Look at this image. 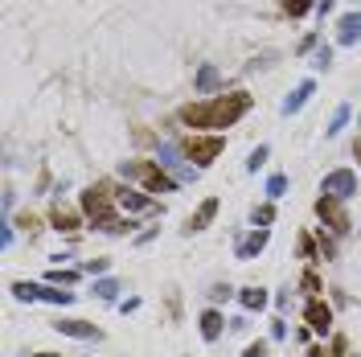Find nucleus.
Wrapping results in <instances>:
<instances>
[{"label": "nucleus", "instance_id": "obj_1", "mask_svg": "<svg viewBox=\"0 0 361 357\" xmlns=\"http://www.w3.org/2000/svg\"><path fill=\"white\" fill-rule=\"evenodd\" d=\"M251 111V95L246 91H234V95H214L205 99V103H189V107H181V123H189V127H234L242 115Z\"/></svg>", "mask_w": 361, "mask_h": 357}, {"label": "nucleus", "instance_id": "obj_2", "mask_svg": "<svg viewBox=\"0 0 361 357\" xmlns=\"http://www.w3.org/2000/svg\"><path fill=\"white\" fill-rule=\"evenodd\" d=\"M82 214L91 218L103 234H132V218H120L111 185H91V189L82 193Z\"/></svg>", "mask_w": 361, "mask_h": 357}, {"label": "nucleus", "instance_id": "obj_3", "mask_svg": "<svg viewBox=\"0 0 361 357\" xmlns=\"http://www.w3.org/2000/svg\"><path fill=\"white\" fill-rule=\"evenodd\" d=\"M123 177L127 181H140L148 193H177V177H169L165 173V165L160 161H123Z\"/></svg>", "mask_w": 361, "mask_h": 357}, {"label": "nucleus", "instance_id": "obj_4", "mask_svg": "<svg viewBox=\"0 0 361 357\" xmlns=\"http://www.w3.org/2000/svg\"><path fill=\"white\" fill-rule=\"evenodd\" d=\"M222 148H226V140L222 136H189V140L181 144V152H185V161H193V168H205L214 165L217 156H222Z\"/></svg>", "mask_w": 361, "mask_h": 357}, {"label": "nucleus", "instance_id": "obj_5", "mask_svg": "<svg viewBox=\"0 0 361 357\" xmlns=\"http://www.w3.org/2000/svg\"><path fill=\"white\" fill-rule=\"evenodd\" d=\"M13 296L17 300H46V304H58V308H66V304H74V292H58L53 284H25V280H17L13 284Z\"/></svg>", "mask_w": 361, "mask_h": 357}, {"label": "nucleus", "instance_id": "obj_6", "mask_svg": "<svg viewBox=\"0 0 361 357\" xmlns=\"http://www.w3.org/2000/svg\"><path fill=\"white\" fill-rule=\"evenodd\" d=\"M320 193H324V197H337V201L357 197V173H353V168H333V173L320 181Z\"/></svg>", "mask_w": 361, "mask_h": 357}, {"label": "nucleus", "instance_id": "obj_7", "mask_svg": "<svg viewBox=\"0 0 361 357\" xmlns=\"http://www.w3.org/2000/svg\"><path fill=\"white\" fill-rule=\"evenodd\" d=\"M316 214H320V222H324L333 234H349V226H353V222H349V214H345V201H337V197H324V193L316 197Z\"/></svg>", "mask_w": 361, "mask_h": 357}, {"label": "nucleus", "instance_id": "obj_8", "mask_svg": "<svg viewBox=\"0 0 361 357\" xmlns=\"http://www.w3.org/2000/svg\"><path fill=\"white\" fill-rule=\"evenodd\" d=\"M115 206H120L123 214H156L160 206L152 201V197H144V193H136V189H115Z\"/></svg>", "mask_w": 361, "mask_h": 357}, {"label": "nucleus", "instance_id": "obj_9", "mask_svg": "<svg viewBox=\"0 0 361 357\" xmlns=\"http://www.w3.org/2000/svg\"><path fill=\"white\" fill-rule=\"evenodd\" d=\"M156 156H160V165H165V168H172V177H177V181H193V177H197V168L181 165L177 144H160V148H156Z\"/></svg>", "mask_w": 361, "mask_h": 357}, {"label": "nucleus", "instance_id": "obj_10", "mask_svg": "<svg viewBox=\"0 0 361 357\" xmlns=\"http://www.w3.org/2000/svg\"><path fill=\"white\" fill-rule=\"evenodd\" d=\"M304 320H308V329H312V333H329V329H333V308H329V304H324V300H308V308H304Z\"/></svg>", "mask_w": 361, "mask_h": 357}, {"label": "nucleus", "instance_id": "obj_11", "mask_svg": "<svg viewBox=\"0 0 361 357\" xmlns=\"http://www.w3.org/2000/svg\"><path fill=\"white\" fill-rule=\"evenodd\" d=\"M53 329L62 337H74V341H99V337H103L95 325H87V320H58Z\"/></svg>", "mask_w": 361, "mask_h": 357}, {"label": "nucleus", "instance_id": "obj_12", "mask_svg": "<svg viewBox=\"0 0 361 357\" xmlns=\"http://www.w3.org/2000/svg\"><path fill=\"white\" fill-rule=\"evenodd\" d=\"M337 42L341 46H357L361 42V13H345L337 21Z\"/></svg>", "mask_w": 361, "mask_h": 357}, {"label": "nucleus", "instance_id": "obj_13", "mask_svg": "<svg viewBox=\"0 0 361 357\" xmlns=\"http://www.w3.org/2000/svg\"><path fill=\"white\" fill-rule=\"evenodd\" d=\"M197 329H201V337H205V341H217V337H222V329H226V316H222L217 308H205V312H201V320H197Z\"/></svg>", "mask_w": 361, "mask_h": 357}, {"label": "nucleus", "instance_id": "obj_14", "mask_svg": "<svg viewBox=\"0 0 361 357\" xmlns=\"http://www.w3.org/2000/svg\"><path fill=\"white\" fill-rule=\"evenodd\" d=\"M312 91H316V82H312V78H304V82H300V87H296L288 99H284V115H296V111H300V107L312 99Z\"/></svg>", "mask_w": 361, "mask_h": 357}, {"label": "nucleus", "instance_id": "obj_15", "mask_svg": "<svg viewBox=\"0 0 361 357\" xmlns=\"http://www.w3.org/2000/svg\"><path fill=\"white\" fill-rule=\"evenodd\" d=\"M214 218H217V197H205V201L197 206V214L189 218V226H185V230H189V234H193V230H205Z\"/></svg>", "mask_w": 361, "mask_h": 357}, {"label": "nucleus", "instance_id": "obj_16", "mask_svg": "<svg viewBox=\"0 0 361 357\" xmlns=\"http://www.w3.org/2000/svg\"><path fill=\"white\" fill-rule=\"evenodd\" d=\"M267 230H255V234H246V238H239V246H234V255H239V259H255V255H259V251H263L267 246Z\"/></svg>", "mask_w": 361, "mask_h": 357}, {"label": "nucleus", "instance_id": "obj_17", "mask_svg": "<svg viewBox=\"0 0 361 357\" xmlns=\"http://www.w3.org/2000/svg\"><path fill=\"white\" fill-rule=\"evenodd\" d=\"M217 87H222V74H217L214 66H210V62H205V66H201V70H197V95H214Z\"/></svg>", "mask_w": 361, "mask_h": 357}, {"label": "nucleus", "instance_id": "obj_18", "mask_svg": "<svg viewBox=\"0 0 361 357\" xmlns=\"http://www.w3.org/2000/svg\"><path fill=\"white\" fill-rule=\"evenodd\" d=\"M239 300H242V308H246V312L267 308V292H263V287H242V292H239Z\"/></svg>", "mask_w": 361, "mask_h": 357}, {"label": "nucleus", "instance_id": "obj_19", "mask_svg": "<svg viewBox=\"0 0 361 357\" xmlns=\"http://www.w3.org/2000/svg\"><path fill=\"white\" fill-rule=\"evenodd\" d=\"M49 222H53V230H78V214L74 210H62V206H53V214H49Z\"/></svg>", "mask_w": 361, "mask_h": 357}, {"label": "nucleus", "instance_id": "obj_20", "mask_svg": "<svg viewBox=\"0 0 361 357\" xmlns=\"http://www.w3.org/2000/svg\"><path fill=\"white\" fill-rule=\"evenodd\" d=\"M284 193H288V177H284V173H275V177H267V197H271V201H279Z\"/></svg>", "mask_w": 361, "mask_h": 357}, {"label": "nucleus", "instance_id": "obj_21", "mask_svg": "<svg viewBox=\"0 0 361 357\" xmlns=\"http://www.w3.org/2000/svg\"><path fill=\"white\" fill-rule=\"evenodd\" d=\"M345 123H349V107L341 103L337 111H333V119H329V127H324V132H329V136H341V127H345Z\"/></svg>", "mask_w": 361, "mask_h": 357}, {"label": "nucleus", "instance_id": "obj_22", "mask_svg": "<svg viewBox=\"0 0 361 357\" xmlns=\"http://www.w3.org/2000/svg\"><path fill=\"white\" fill-rule=\"evenodd\" d=\"M95 296H99V300H115V296H120V284H115V280H99Z\"/></svg>", "mask_w": 361, "mask_h": 357}, {"label": "nucleus", "instance_id": "obj_23", "mask_svg": "<svg viewBox=\"0 0 361 357\" xmlns=\"http://www.w3.org/2000/svg\"><path fill=\"white\" fill-rule=\"evenodd\" d=\"M267 156H271V148H267V144H259V148L251 152V161H246V168H251V173H259V168L267 165Z\"/></svg>", "mask_w": 361, "mask_h": 357}, {"label": "nucleus", "instance_id": "obj_24", "mask_svg": "<svg viewBox=\"0 0 361 357\" xmlns=\"http://www.w3.org/2000/svg\"><path fill=\"white\" fill-rule=\"evenodd\" d=\"M251 218H255V226H263V230H267V226L275 222V206L267 201V206H259V210H255V214H251Z\"/></svg>", "mask_w": 361, "mask_h": 357}, {"label": "nucleus", "instance_id": "obj_25", "mask_svg": "<svg viewBox=\"0 0 361 357\" xmlns=\"http://www.w3.org/2000/svg\"><path fill=\"white\" fill-rule=\"evenodd\" d=\"M74 280H78V271H62V267H53V271L46 275V284H53V287L58 284H74Z\"/></svg>", "mask_w": 361, "mask_h": 357}, {"label": "nucleus", "instance_id": "obj_26", "mask_svg": "<svg viewBox=\"0 0 361 357\" xmlns=\"http://www.w3.org/2000/svg\"><path fill=\"white\" fill-rule=\"evenodd\" d=\"M316 70H329V66H333V46H320L316 49V62H312Z\"/></svg>", "mask_w": 361, "mask_h": 357}, {"label": "nucleus", "instance_id": "obj_27", "mask_svg": "<svg viewBox=\"0 0 361 357\" xmlns=\"http://www.w3.org/2000/svg\"><path fill=\"white\" fill-rule=\"evenodd\" d=\"M312 4H316V0H284V8H288L291 17H304V13H308Z\"/></svg>", "mask_w": 361, "mask_h": 357}, {"label": "nucleus", "instance_id": "obj_28", "mask_svg": "<svg viewBox=\"0 0 361 357\" xmlns=\"http://www.w3.org/2000/svg\"><path fill=\"white\" fill-rule=\"evenodd\" d=\"M230 296H234V287H230V284H214V287H210V300H214V304L230 300Z\"/></svg>", "mask_w": 361, "mask_h": 357}, {"label": "nucleus", "instance_id": "obj_29", "mask_svg": "<svg viewBox=\"0 0 361 357\" xmlns=\"http://www.w3.org/2000/svg\"><path fill=\"white\" fill-rule=\"evenodd\" d=\"M242 357H267V341H251V345L242 349Z\"/></svg>", "mask_w": 361, "mask_h": 357}, {"label": "nucleus", "instance_id": "obj_30", "mask_svg": "<svg viewBox=\"0 0 361 357\" xmlns=\"http://www.w3.org/2000/svg\"><path fill=\"white\" fill-rule=\"evenodd\" d=\"M271 337H275V341H284V337H288V325H284V320H279V316H275V320H271Z\"/></svg>", "mask_w": 361, "mask_h": 357}, {"label": "nucleus", "instance_id": "obj_31", "mask_svg": "<svg viewBox=\"0 0 361 357\" xmlns=\"http://www.w3.org/2000/svg\"><path fill=\"white\" fill-rule=\"evenodd\" d=\"M320 251H324V255H329V259H333V255H337V242H333V238H324V230H320Z\"/></svg>", "mask_w": 361, "mask_h": 357}, {"label": "nucleus", "instance_id": "obj_32", "mask_svg": "<svg viewBox=\"0 0 361 357\" xmlns=\"http://www.w3.org/2000/svg\"><path fill=\"white\" fill-rule=\"evenodd\" d=\"M304 292H320V280H316V271H304Z\"/></svg>", "mask_w": 361, "mask_h": 357}, {"label": "nucleus", "instance_id": "obj_33", "mask_svg": "<svg viewBox=\"0 0 361 357\" xmlns=\"http://www.w3.org/2000/svg\"><path fill=\"white\" fill-rule=\"evenodd\" d=\"M300 251H304V259H316V246H312V238L308 234L300 238Z\"/></svg>", "mask_w": 361, "mask_h": 357}, {"label": "nucleus", "instance_id": "obj_34", "mask_svg": "<svg viewBox=\"0 0 361 357\" xmlns=\"http://www.w3.org/2000/svg\"><path fill=\"white\" fill-rule=\"evenodd\" d=\"M107 271V259H95V263H87V275H103Z\"/></svg>", "mask_w": 361, "mask_h": 357}, {"label": "nucleus", "instance_id": "obj_35", "mask_svg": "<svg viewBox=\"0 0 361 357\" xmlns=\"http://www.w3.org/2000/svg\"><path fill=\"white\" fill-rule=\"evenodd\" d=\"M345 353V337H333V345H329V357H341Z\"/></svg>", "mask_w": 361, "mask_h": 357}, {"label": "nucleus", "instance_id": "obj_36", "mask_svg": "<svg viewBox=\"0 0 361 357\" xmlns=\"http://www.w3.org/2000/svg\"><path fill=\"white\" fill-rule=\"evenodd\" d=\"M333 4L337 0H316V13H333Z\"/></svg>", "mask_w": 361, "mask_h": 357}, {"label": "nucleus", "instance_id": "obj_37", "mask_svg": "<svg viewBox=\"0 0 361 357\" xmlns=\"http://www.w3.org/2000/svg\"><path fill=\"white\" fill-rule=\"evenodd\" d=\"M308 357H329V349H324V345H312V349H308Z\"/></svg>", "mask_w": 361, "mask_h": 357}, {"label": "nucleus", "instance_id": "obj_38", "mask_svg": "<svg viewBox=\"0 0 361 357\" xmlns=\"http://www.w3.org/2000/svg\"><path fill=\"white\" fill-rule=\"evenodd\" d=\"M353 156H357V161H361V140H357V144H353Z\"/></svg>", "mask_w": 361, "mask_h": 357}, {"label": "nucleus", "instance_id": "obj_39", "mask_svg": "<svg viewBox=\"0 0 361 357\" xmlns=\"http://www.w3.org/2000/svg\"><path fill=\"white\" fill-rule=\"evenodd\" d=\"M37 357H58V353H37Z\"/></svg>", "mask_w": 361, "mask_h": 357}]
</instances>
